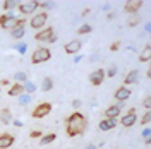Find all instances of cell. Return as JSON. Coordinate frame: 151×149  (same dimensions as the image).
<instances>
[{"mask_svg": "<svg viewBox=\"0 0 151 149\" xmlns=\"http://www.w3.org/2000/svg\"><path fill=\"white\" fill-rule=\"evenodd\" d=\"M67 123V135L69 137H76V135H79V134H83V132L86 130V127H88V122H86L84 115L79 112H74L69 118L65 120Z\"/></svg>", "mask_w": 151, "mask_h": 149, "instance_id": "cell-1", "label": "cell"}, {"mask_svg": "<svg viewBox=\"0 0 151 149\" xmlns=\"http://www.w3.org/2000/svg\"><path fill=\"white\" fill-rule=\"evenodd\" d=\"M50 57H52L50 50H48L47 47H41V48H36V50L33 52V55H31V62H33L35 65H38V64L48 62V60H50Z\"/></svg>", "mask_w": 151, "mask_h": 149, "instance_id": "cell-2", "label": "cell"}, {"mask_svg": "<svg viewBox=\"0 0 151 149\" xmlns=\"http://www.w3.org/2000/svg\"><path fill=\"white\" fill-rule=\"evenodd\" d=\"M50 112H52V105L50 103H40L36 108L33 110V118H45L47 115H50Z\"/></svg>", "mask_w": 151, "mask_h": 149, "instance_id": "cell-3", "label": "cell"}, {"mask_svg": "<svg viewBox=\"0 0 151 149\" xmlns=\"http://www.w3.org/2000/svg\"><path fill=\"white\" fill-rule=\"evenodd\" d=\"M35 39H38V41H57V34L53 33V28H45L41 33H36V36H35Z\"/></svg>", "mask_w": 151, "mask_h": 149, "instance_id": "cell-4", "label": "cell"}, {"mask_svg": "<svg viewBox=\"0 0 151 149\" xmlns=\"http://www.w3.org/2000/svg\"><path fill=\"white\" fill-rule=\"evenodd\" d=\"M47 19H48V16H47V12H40V14H36L35 17L31 19V28H35V29H40V28H43L45 26V22H47Z\"/></svg>", "mask_w": 151, "mask_h": 149, "instance_id": "cell-5", "label": "cell"}, {"mask_svg": "<svg viewBox=\"0 0 151 149\" xmlns=\"http://www.w3.org/2000/svg\"><path fill=\"white\" fill-rule=\"evenodd\" d=\"M136 120H137V115H136V110L132 108V110H129V113H127V115H124V117H122L120 123H122L124 127L127 129V127H132V125L136 123Z\"/></svg>", "mask_w": 151, "mask_h": 149, "instance_id": "cell-6", "label": "cell"}, {"mask_svg": "<svg viewBox=\"0 0 151 149\" xmlns=\"http://www.w3.org/2000/svg\"><path fill=\"white\" fill-rule=\"evenodd\" d=\"M16 21H17L16 17H12L9 14H4V16H0V26L12 31V29L16 28Z\"/></svg>", "mask_w": 151, "mask_h": 149, "instance_id": "cell-7", "label": "cell"}, {"mask_svg": "<svg viewBox=\"0 0 151 149\" xmlns=\"http://www.w3.org/2000/svg\"><path fill=\"white\" fill-rule=\"evenodd\" d=\"M103 79H105V70L103 69H98V70L91 72V75H89V81H91L93 86H100V84L103 82Z\"/></svg>", "mask_w": 151, "mask_h": 149, "instance_id": "cell-8", "label": "cell"}, {"mask_svg": "<svg viewBox=\"0 0 151 149\" xmlns=\"http://www.w3.org/2000/svg\"><path fill=\"white\" fill-rule=\"evenodd\" d=\"M40 7V2H35V0H31V2H22L21 5H19V10L22 12V14H31L33 10Z\"/></svg>", "mask_w": 151, "mask_h": 149, "instance_id": "cell-9", "label": "cell"}, {"mask_svg": "<svg viewBox=\"0 0 151 149\" xmlns=\"http://www.w3.org/2000/svg\"><path fill=\"white\" fill-rule=\"evenodd\" d=\"M81 47H83V43H81L79 39H72V41H69L65 45V53L74 55V53H77V52L81 50Z\"/></svg>", "mask_w": 151, "mask_h": 149, "instance_id": "cell-10", "label": "cell"}, {"mask_svg": "<svg viewBox=\"0 0 151 149\" xmlns=\"http://www.w3.org/2000/svg\"><path fill=\"white\" fill-rule=\"evenodd\" d=\"M129 96H131V89L129 87H119L115 91V100L120 101V103H124L125 100H129Z\"/></svg>", "mask_w": 151, "mask_h": 149, "instance_id": "cell-11", "label": "cell"}, {"mask_svg": "<svg viewBox=\"0 0 151 149\" xmlns=\"http://www.w3.org/2000/svg\"><path fill=\"white\" fill-rule=\"evenodd\" d=\"M141 5H142L141 0H131V2H125V5H124V10L131 14V12H136V10H139V9H141Z\"/></svg>", "mask_w": 151, "mask_h": 149, "instance_id": "cell-12", "label": "cell"}, {"mask_svg": "<svg viewBox=\"0 0 151 149\" xmlns=\"http://www.w3.org/2000/svg\"><path fill=\"white\" fill-rule=\"evenodd\" d=\"M14 144V135L10 134H2L0 135V149H7Z\"/></svg>", "mask_w": 151, "mask_h": 149, "instance_id": "cell-13", "label": "cell"}, {"mask_svg": "<svg viewBox=\"0 0 151 149\" xmlns=\"http://www.w3.org/2000/svg\"><path fill=\"white\" fill-rule=\"evenodd\" d=\"M117 122L115 118H105L103 122H100V130H110V129H115Z\"/></svg>", "mask_w": 151, "mask_h": 149, "instance_id": "cell-14", "label": "cell"}, {"mask_svg": "<svg viewBox=\"0 0 151 149\" xmlns=\"http://www.w3.org/2000/svg\"><path fill=\"white\" fill-rule=\"evenodd\" d=\"M105 115H106V118H115V117H119V115H120V106H119V105L108 106L106 112H105Z\"/></svg>", "mask_w": 151, "mask_h": 149, "instance_id": "cell-15", "label": "cell"}, {"mask_svg": "<svg viewBox=\"0 0 151 149\" xmlns=\"http://www.w3.org/2000/svg\"><path fill=\"white\" fill-rule=\"evenodd\" d=\"M137 77H139V72L137 70H131L129 74L125 75V79H124V86H129V84H134L137 81Z\"/></svg>", "mask_w": 151, "mask_h": 149, "instance_id": "cell-16", "label": "cell"}, {"mask_svg": "<svg viewBox=\"0 0 151 149\" xmlns=\"http://www.w3.org/2000/svg\"><path fill=\"white\" fill-rule=\"evenodd\" d=\"M24 91V87H22V84H19V82H16L12 87L9 89V94L10 96H19V94Z\"/></svg>", "mask_w": 151, "mask_h": 149, "instance_id": "cell-17", "label": "cell"}, {"mask_svg": "<svg viewBox=\"0 0 151 149\" xmlns=\"http://www.w3.org/2000/svg\"><path fill=\"white\" fill-rule=\"evenodd\" d=\"M150 55H151V48H150V45H146L144 50H142L141 57H139V60H141V62H148V60H150Z\"/></svg>", "mask_w": 151, "mask_h": 149, "instance_id": "cell-18", "label": "cell"}, {"mask_svg": "<svg viewBox=\"0 0 151 149\" xmlns=\"http://www.w3.org/2000/svg\"><path fill=\"white\" fill-rule=\"evenodd\" d=\"M0 118H2V123H10V112L7 110V108H4L2 112H0Z\"/></svg>", "mask_w": 151, "mask_h": 149, "instance_id": "cell-19", "label": "cell"}, {"mask_svg": "<svg viewBox=\"0 0 151 149\" xmlns=\"http://www.w3.org/2000/svg\"><path fill=\"white\" fill-rule=\"evenodd\" d=\"M41 87H43V91H50V89L53 87V81H52L50 77H45V79H43V84H41Z\"/></svg>", "mask_w": 151, "mask_h": 149, "instance_id": "cell-20", "label": "cell"}, {"mask_svg": "<svg viewBox=\"0 0 151 149\" xmlns=\"http://www.w3.org/2000/svg\"><path fill=\"white\" fill-rule=\"evenodd\" d=\"M10 34L16 38V39H19V38L24 36V29H22V28H14L12 31H10Z\"/></svg>", "mask_w": 151, "mask_h": 149, "instance_id": "cell-21", "label": "cell"}, {"mask_svg": "<svg viewBox=\"0 0 151 149\" xmlns=\"http://www.w3.org/2000/svg\"><path fill=\"white\" fill-rule=\"evenodd\" d=\"M55 134H47V135H43L41 137V144H50V142H53L55 140Z\"/></svg>", "mask_w": 151, "mask_h": 149, "instance_id": "cell-22", "label": "cell"}, {"mask_svg": "<svg viewBox=\"0 0 151 149\" xmlns=\"http://www.w3.org/2000/svg\"><path fill=\"white\" fill-rule=\"evenodd\" d=\"M22 87H24V91H26V93H33V91L36 89V87H35V84H33V82H29V81H28L26 84H24Z\"/></svg>", "mask_w": 151, "mask_h": 149, "instance_id": "cell-23", "label": "cell"}, {"mask_svg": "<svg viewBox=\"0 0 151 149\" xmlns=\"http://www.w3.org/2000/svg\"><path fill=\"white\" fill-rule=\"evenodd\" d=\"M89 31H91V26H89V24H84V26H81V28H79L77 33H79V34H88Z\"/></svg>", "mask_w": 151, "mask_h": 149, "instance_id": "cell-24", "label": "cell"}, {"mask_svg": "<svg viewBox=\"0 0 151 149\" xmlns=\"http://www.w3.org/2000/svg\"><path fill=\"white\" fill-rule=\"evenodd\" d=\"M150 120H151V113L146 112V113H144V117H142L141 123H142V125H148V123H150Z\"/></svg>", "mask_w": 151, "mask_h": 149, "instance_id": "cell-25", "label": "cell"}, {"mask_svg": "<svg viewBox=\"0 0 151 149\" xmlns=\"http://www.w3.org/2000/svg\"><path fill=\"white\" fill-rule=\"evenodd\" d=\"M2 5H4L5 9H12V7H16V2H12V0H5Z\"/></svg>", "mask_w": 151, "mask_h": 149, "instance_id": "cell-26", "label": "cell"}, {"mask_svg": "<svg viewBox=\"0 0 151 149\" xmlns=\"http://www.w3.org/2000/svg\"><path fill=\"white\" fill-rule=\"evenodd\" d=\"M119 48H120V43H119V41H115V43H112V45H110V50H112V52H117Z\"/></svg>", "mask_w": 151, "mask_h": 149, "instance_id": "cell-27", "label": "cell"}, {"mask_svg": "<svg viewBox=\"0 0 151 149\" xmlns=\"http://www.w3.org/2000/svg\"><path fill=\"white\" fill-rule=\"evenodd\" d=\"M16 79H17V81H26V74H24V72H17V74H16Z\"/></svg>", "mask_w": 151, "mask_h": 149, "instance_id": "cell-28", "label": "cell"}, {"mask_svg": "<svg viewBox=\"0 0 151 149\" xmlns=\"http://www.w3.org/2000/svg\"><path fill=\"white\" fill-rule=\"evenodd\" d=\"M105 75H110V77H113V75H115V67H112V69L108 70V74H105Z\"/></svg>", "mask_w": 151, "mask_h": 149, "instance_id": "cell-29", "label": "cell"}, {"mask_svg": "<svg viewBox=\"0 0 151 149\" xmlns=\"http://www.w3.org/2000/svg\"><path fill=\"white\" fill-rule=\"evenodd\" d=\"M41 135V132L40 130H35V132H31V137H40Z\"/></svg>", "mask_w": 151, "mask_h": 149, "instance_id": "cell-30", "label": "cell"}, {"mask_svg": "<svg viewBox=\"0 0 151 149\" xmlns=\"http://www.w3.org/2000/svg\"><path fill=\"white\" fill-rule=\"evenodd\" d=\"M144 106H146V108H150V106H151V103H150V98H146V100H144Z\"/></svg>", "mask_w": 151, "mask_h": 149, "instance_id": "cell-31", "label": "cell"}, {"mask_svg": "<svg viewBox=\"0 0 151 149\" xmlns=\"http://www.w3.org/2000/svg\"><path fill=\"white\" fill-rule=\"evenodd\" d=\"M29 101V98L28 96H24V98H21V103H22V105H24V103H28Z\"/></svg>", "mask_w": 151, "mask_h": 149, "instance_id": "cell-32", "label": "cell"}]
</instances>
